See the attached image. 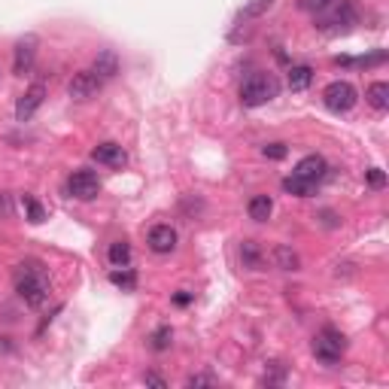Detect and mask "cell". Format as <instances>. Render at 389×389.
<instances>
[{
    "instance_id": "cell-1",
    "label": "cell",
    "mask_w": 389,
    "mask_h": 389,
    "mask_svg": "<svg viewBox=\"0 0 389 389\" xmlns=\"http://www.w3.org/2000/svg\"><path fill=\"white\" fill-rule=\"evenodd\" d=\"M12 286H16L19 298L34 310L46 307L49 295H52V283H49V274L40 261H22V265H16V271H12Z\"/></svg>"
},
{
    "instance_id": "cell-2",
    "label": "cell",
    "mask_w": 389,
    "mask_h": 389,
    "mask_svg": "<svg viewBox=\"0 0 389 389\" xmlns=\"http://www.w3.org/2000/svg\"><path fill=\"white\" fill-rule=\"evenodd\" d=\"M298 6L314 16V25L325 34H341L350 25H356L353 0H301Z\"/></svg>"
},
{
    "instance_id": "cell-3",
    "label": "cell",
    "mask_w": 389,
    "mask_h": 389,
    "mask_svg": "<svg viewBox=\"0 0 389 389\" xmlns=\"http://www.w3.org/2000/svg\"><path fill=\"white\" fill-rule=\"evenodd\" d=\"M280 91V82L271 73H252L250 80L240 86V104L244 107H265L268 101H274Z\"/></svg>"
},
{
    "instance_id": "cell-4",
    "label": "cell",
    "mask_w": 389,
    "mask_h": 389,
    "mask_svg": "<svg viewBox=\"0 0 389 389\" xmlns=\"http://www.w3.org/2000/svg\"><path fill=\"white\" fill-rule=\"evenodd\" d=\"M344 350H346V338H344L338 329L325 325V329L316 331V338H314V356L320 359L322 365H335V362H341Z\"/></svg>"
},
{
    "instance_id": "cell-5",
    "label": "cell",
    "mask_w": 389,
    "mask_h": 389,
    "mask_svg": "<svg viewBox=\"0 0 389 389\" xmlns=\"http://www.w3.org/2000/svg\"><path fill=\"white\" fill-rule=\"evenodd\" d=\"M356 101H359V91L350 86L346 80H335V82H329V86L322 89V104H325V110L329 113H350L353 107H356Z\"/></svg>"
},
{
    "instance_id": "cell-6",
    "label": "cell",
    "mask_w": 389,
    "mask_h": 389,
    "mask_svg": "<svg viewBox=\"0 0 389 389\" xmlns=\"http://www.w3.org/2000/svg\"><path fill=\"white\" fill-rule=\"evenodd\" d=\"M67 192L76 201H91V198L101 195V180L95 171H73L67 180Z\"/></svg>"
},
{
    "instance_id": "cell-7",
    "label": "cell",
    "mask_w": 389,
    "mask_h": 389,
    "mask_svg": "<svg viewBox=\"0 0 389 389\" xmlns=\"http://www.w3.org/2000/svg\"><path fill=\"white\" fill-rule=\"evenodd\" d=\"M37 46L40 40L34 37V34H27V37H22L16 43V49H12V73L16 76H25L27 70L34 67V58H37Z\"/></svg>"
},
{
    "instance_id": "cell-8",
    "label": "cell",
    "mask_w": 389,
    "mask_h": 389,
    "mask_svg": "<svg viewBox=\"0 0 389 389\" xmlns=\"http://www.w3.org/2000/svg\"><path fill=\"white\" fill-rule=\"evenodd\" d=\"M104 82L97 80L91 70H80V73L70 80V86H67V95L73 97V101H91V97L101 91Z\"/></svg>"
},
{
    "instance_id": "cell-9",
    "label": "cell",
    "mask_w": 389,
    "mask_h": 389,
    "mask_svg": "<svg viewBox=\"0 0 389 389\" xmlns=\"http://www.w3.org/2000/svg\"><path fill=\"white\" fill-rule=\"evenodd\" d=\"M43 101H46V86H43V82H34V86L25 89V95L19 97V104H16V119H19V122H27L34 113L43 107Z\"/></svg>"
},
{
    "instance_id": "cell-10",
    "label": "cell",
    "mask_w": 389,
    "mask_h": 389,
    "mask_svg": "<svg viewBox=\"0 0 389 389\" xmlns=\"http://www.w3.org/2000/svg\"><path fill=\"white\" fill-rule=\"evenodd\" d=\"M325 171H329V167H325V158H322V155H304L298 165H295V171H292V174L316 186V182H320L322 176H325Z\"/></svg>"
},
{
    "instance_id": "cell-11",
    "label": "cell",
    "mask_w": 389,
    "mask_h": 389,
    "mask_svg": "<svg viewBox=\"0 0 389 389\" xmlns=\"http://www.w3.org/2000/svg\"><path fill=\"white\" fill-rule=\"evenodd\" d=\"M91 158L97 161V165H107V167H125L128 165V155L119 143H101L91 150Z\"/></svg>"
},
{
    "instance_id": "cell-12",
    "label": "cell",
    "mask_w": 389,
    "mask_h": 389,
    "mask_svg": "<svg viewBox=\"0 0 389 389\" xmlns=\"http://www.w3.org/2000/svg\"><path fill=\"white\" fill-rule=\"evenodd\" d=\"M176 246V228L171 225H155L150 231V250L158 252V256H165V252H174Z\"/></svg>"
},
{
    "instance_id": "cell-13",
    "label": "cell",
    "mask_w": 389,
    "mask_h": 389,
    "mask_svg": "<svg viewBox=\"0 0 389 389\" xmlns=\"http://www.w3.org/2000/svg\"><path fill=\"white\" fill-rule=\"evenodd\" d=\"M91 73H95L101 82L113 80V76L119 73V55L113 52V49H104V52H97L95 64H91Z\"/></svg>"
},
{
    "instance_id": "cell-14",
    "label": "cell",
    "mask_w": 389,
    "mask_h": 389,
    "mask_svg": "<svg viewBox=\"0 0 389 389\" xmlns=\"http://www.w3.org/2000/svg\"><path fill=\"white\" fill-rule=\"evenodd\" d=\"M310 82H314V70H310L307 64H295V67H289L286 86L292 89V91H304V89H310Z\"/></svg>"
},
{
    "instance_id": "cell-15",
    "label": "cell",
    "mask_w": 389,
    "mask_h": 389,
    "mask_svg": "<svg viewBox=\"0 0 389 389\" xmlns=\"http://www.w3.org/2000/svg\"><path fill=\"white\" fill-rule=\"evenodd\" d=\"M246 210H250V219H256V222H268L271 213H274V201L268 195H256V198H250Z\"/></svg>"
},
{
    "instance_id": "cell-16",
    "label": "cell",
    "mask_w": 389,
    "mask_h": 389,
    "mask_svg": "<svg viewBox=\"0 0 389 389\" xmlns=\"http://www.w3.org/2000/svg\"><path fill=\"white\" fill-rule=\"evenodd\" d=\"M365 97H368V104H371L374 110L384 113L389 107V86H386V82H371L368 91H365Z\"/></svg>"
},
{
    "instance_id": "cell-17",
    "label": "cell",
    "mask_w": 389,
    "mask_h": 389,
    "mask_svg": "<svg viewBox=\"0 0 389 389\" xmlns=\"http://www.w3.org/2000/svg\"><path fill=\"white\" fill-rule=\"evenodd\" d=\"M110 265L113 268H128V261H131V246L125 244V240H116V244H110Z\"/></svg>"
},
{
    "instance_id": "cell-18",
    "label": "cell",
    "mask_w": 389,
    "mask_h": 389,
    "mask_svg": "<svg viewBox=\"0 0 389 389\" xmlns=\"http://www.w3.org/2000/svg\"><path fill=\"white\" fill-rule=\"evenodd\" d=\"M274 261H277V268H283V271H298V256H295L289 246H277L274 250Z\"/></svg>"
},
{
    "instance_id": "cell-19",
    "label": "cell",
    "mask_w": 389,
    "mask_h": 389,
    "mask_svg": "<svg viewBox=\"0 0 389 389\" xmlns=\"http://www.w3.org/2000/svg\"><path fill=\"white\" fill-rule=\"evenodd\" d=\"M271 6H274V0H246L237 19H259V16H265Z\"/></svg>"
},
{
    "instance_id": "cell-20",
    "label": "cell",
    "mask_w": 389,
    "mask_h": 389,
    "mask_svg": "<svg viewBox=\"0 0 389 389\" xmlns=\"http://www.w3.org/2000/svg\"><path fill=\"white\" fill-rule=\"evenodd\" d=\"M283 189H286V192H292V195H298V198H307L310 192H314V182H307V180H301V176H286V180H283Z\"/></svg>"
},
{
    "instance_id": "cell-21",
    "label": "cell",
    "mask_w": 389,
    "mask_h": 389,
    "mask_svg": "<svg viewBox=\"0 0 389 389\" xmlns=\"http://www.w3.org/2000/svg\"><path fill=\"white\" fill-rule=\"evenodd\" d=\"M110 283H113V286H122V289H128V292H131V289L137 286V274H134L131 268H122V271L116 268V271L110 274Z\"/></svg>"
},
{
    "instance_id": "cell-22",
    "label": "cell",
    "mask_w": 389,
    "mask_h": 389,
    "mask_svg": "<svg viewBox=\"0 0 389 389\" xmlns=\"http://www.w3.org/2000/svg\"><path fill=\"white\" fill-rule=\"evenodd\" d=\"M240 259H244L250 268H259V265H261V252H259V246L252 244V240H244V244H240Z\"/></svg>"
},
{
    "instance_id": "cell-23",
    "label": "cell",
    "mask_w": 389,
    "mask_h": 389,
    "mask_svg": "<svg viewBox=\"0 0 389 389\" xmlns=\"http://www.w3.org/2000/svg\"><path fill=\"white\" fill-rule=\"evenodd\" d=\"M171 338H174V331H171V325H158V329L152 331V350H167L171 346Z\"/></svg>"
},
{
    "instance_id": "cell-24",
    "label": "cell",
    "mask_w": 389,
    "mask_h": 389,
    "mask_svg": "<svg viewBox=\"0 0 389 389\" xmlns=\"http://www.w3.org/2000/svg\"><path fill=\"white\" fill-rule=\"evenodd\" d=\"M25 210H27V219H31L34 225H40L46 219V210L40 201H34V198H25Z\"/></svg>"
},
{
    "instance_id": "cell-25",
    "label": "cell",
    "mask_w": 389,
    "mask_h": 389,
    "mask_svg": "<svg viewBox=\"0 0 389 389\" xmlns=\"http://www.w3.org/2000/svg\"><path fill=\"white\" fill-rule=\"evenodd\" d=\"M261 152H265V158L280 161V158H286V152H289V150H286V146H283V143H268Z\"/></svg>"
},
{
    "instance_id": "cell-26",
    "label": "cell",
    "mask_w": 389,
    "mask_h": 389,
    "mask_svg": "<svg viewBox=\"0 0 389 389\" xmlns=\"http://www.w3.org/2000/svg\"><path fill=\"white\" fill-rule=\"evenodd\" d=\"M186 386H216V377H210V374H192L186 380Z\"/></svg>"
},
{
    "instance_id": "cell-27",
    "label": "cell",
    "mask_w": 389,
    "mask_h": 389,
    "mask_svg": "<svg viewBox=\"0 0 389 389\" xmlns=\"http://www.w3.org/2000/svg\"><path fill=\"white\" fill-rule=\"evenodd\" d=\"M368 186H374V189H384L386 186V176H384L380 167H371V171H368Z\"/></svg>"
},
{
    "instance_id": "cell-28",
    "label": "cell",
    "mask_w": 389,
    "mask_h": 389,
    "mask_svg": "<svg viewBox=\"0 0 389 389\" xmlns=\"http://www.w3.org/2000/svg\"><path fill=\"white\" fill-rule=\"evenodd\" d=\"M146 384H150V386H158V389H165L167 384H165V377H158V374H146Z\"/></svg>"
},
{
    "instance_id": "cell-29",
    "label": "cell",
    "mask_w": 389,
    "mask_h": 389,
    "mask_svg": "<svg viewBox=\"0 0 389 389\" xmlns=\"http://www.w3.org/2000/svg\"><path fill=\"white\" fill-rule=\"evenodd\" d=\"M174 301L180 304V307H186V304L192 301V295H189V292H176V295H174Z\"/></svg>"
}]
</instances>
